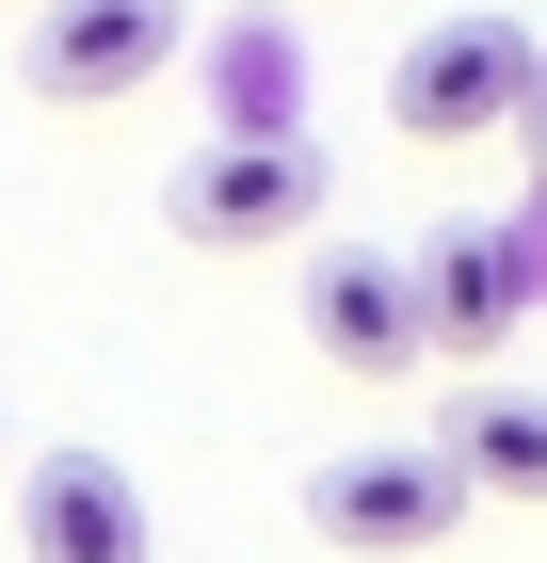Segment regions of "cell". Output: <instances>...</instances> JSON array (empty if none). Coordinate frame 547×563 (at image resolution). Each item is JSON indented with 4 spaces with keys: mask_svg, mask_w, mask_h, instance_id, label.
I'll return each instance as SVG.
<instances>
[{
    "mask_svg": "<svg viewBox=\"0 0 547 563\" xmlns=\"http://www.w3.org/2000/svg\"><path fill=\"white\" fill-rule=\"evenodd\" d=\"M515 145H532V177H547V33H532V81H515Z\"/></svg>",
    "mask_w": 547,
    "mask_h": 563,
    "instance_id": "cell-9",
    "label": "cell"
},
{
    "mask_svg": "<svg viewBox=\"0 0 547 563\" xmlns=\"http://www.w3.org/2000/svg\"><path fill=\"white\" fill-rule=\"evenodd\" d=\"M162 225L210 242V258H258V242H306L322 225V145L306 130H210L162 177Z\"/></svg>",
    "mask_w": 547,
    "mask_h": 563,
    "instance_id": "cell-2",
    "label": "cell"
},
{
    "mask_svg": "<svg viewBox=\"0 0 547 563\" xmlns=\"http://www.w3.org/2000/svg\"><path fill=\"white\" fill-rule=\"evenodd\" d=\"M451 516H467V467L435 434H371V451H322L306 467V531L338 563H419V548H451Z\"/></svg>",
    "mask_w": 547,
    "mask_h": 563,
    "instance_id": "cell-1",
    "label": "cell"
},
{
    "mask_svg": "<svg viewBox=\"0 0 547 563\" xmlns=\"http://www.w3.org/2000/svg\"><path fill=\"white\" fill-rule=\"evenodd\" d=\"M306 339H322L354 387H403V371H435L419 258H386V242H306Z\"/></svg>",
    "mask_w": 547,
    "mask_h": 563,
    "instance_id": "cell-4",
    "label": "cell"
},
{
    "mask_svg": "<svg viewBox=\"0 0 547 563\" xmlns=\"http://www.w3.org/2000/svg\"><path fill=\"white\" fill-rule=\"evenodd\" d=\"M17 548H33V563H162V531H145V483H129L113 451H33Z\"/></svg>",
    "mask_w": 547,
    "mask_h": 563,
    "instance_id": "cell-6",
    "label": "cell"
},
{
    "mask_svg": "<svg viewBox=\"0 0 547 563\" xmlns=\"http://www.w3.org/2000/svg\"><path fill=\"white\" fill-rule=\"evenodd\" d=\"M419 322L435 354H500L515 322H532V274H515L500 225H451V242H419Z\"/></svg>",
    "mask_w": 547,
    "mask_h": 563,
    "instance_id": "cell-7",
    "label": "cell"
},
{
    "mask_svg": "<svg viewBox=\"0 0 547 563\" xmlns=\"http://www.w3.org/2000/svg\"><path fill=\"white\" fill-rule=\"evenodd\" d=\"M515 81H532V33H515V16H435V33L386 65V130L483 145V130H515Z\"/></svg>",
    "mask_w": 547,
    "mask_h": 563,
    "instance_id": "cell-5",
    "label": "cell"
},
{
    "mask_svg": "<svg viewBox=\"0 0 547 563\" xmlns=\"http://www.w3.org/2000/svg\"><path fill=\"white\" fill-rule=\"evenodd\" d=\"M435 451L467 467V499H532L547 516V387H467Z\"/></svg>",
    "mask_w": 547,
    "mask_h": 563,
    "instance_id": "cell-8",
    "label": "cell"
},
{
    "mask_svg": "<svg viewBox=\"0 0 547 563\" xmlns=\"http://www.w3.org/2000/svg\"><path fill=\"white\" fill-rule=\"evenodd\" d=\"M177 65V0H48L33 33H17V81L48 97V113H113V97H145Z\"/></svg>",
    "mask_w": 547,
    "mask_h": 563,
    "instance_id": "cell-3",
    "label": "cell"
},
{
    "mask_svg": "<svg viewBox=\"0 0 547 563\" xmlns=\"http://www.w3.org/2000/svg\"><path fill=\"white\" fill-rule=\"evenodd\" d=\"M500 242H515V274H532V306H547V194H532V210L500 225Z\"/></svg>",
    "mask_w": 547,
    "mask_h": 563,
    "instance_id": "cell-10",
    "label": "cell"
}]
</instances>
